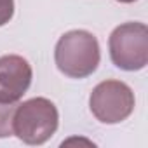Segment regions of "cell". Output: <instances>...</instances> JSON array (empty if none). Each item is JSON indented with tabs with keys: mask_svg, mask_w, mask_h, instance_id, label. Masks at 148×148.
Listing matches in <instances>:
<instances>
[{
	"mask_svg": "<svg viewBox=\"0 0 148 148\" xmlns=\"http://www.w3.org/2000/svg\"><path fill=\"white\" fill-rule=\"evenodd\" d=\"M98 38L86 30L66 32L56 44L54 61L61 73L70 79H86L99 64Z\"/></svg>",
	"mask_w": 148,
	"mask_h": 148,
	"instance_id": "6da1fadb",
	"label": "cell"
},
{
	"mask_svg": "<svg viewBox=\"0 0 148 148\" xmlns=\"http://www.w3.org/2000/svg\"><path fill=\"white\" fill-rule=\"evenodd\" d=\"M59 124V113L47 98H32L16 106L12 129L26 145H42L52 138Z\"/></svg>",
	"mask_w": 148,
	"mask_h": 148,
	"instance_id": "7a4b0ae2",
	"label": "cell"
},
{
	"mask_svg": "<svg viewBox=\"0 0 148 148\" xmlns=\"http://www.w3.org/2000/svg\"><path fill=\"white\" fill-rule=\"evenodd\" d=\"M113 64L125 71L143 70L148 63V28L145 23H124L108 40Z\"/></svg>",
	"mask_w": 148,
	"mask_h": 148,
	"instance_id": "3957f363",
	"label": "cell"
},
{
	"mask_svg": "<svg viewBox=\"0 0 148 148\" xmlns=\"http://www.w3.org/2000/svg\"><path fill=\"white\" fill-rule=\"evenodd\" d=\"M134 92L120 80L99 82L89 98V108L92 115L103 124L124 122L134 112Z\"/></svg>",
	"mask_w": 148,
	"mask_h": 148,
	"instance_id": "277c9868",
	"label": "cell"
},
{
	"mask_svg": "<svg viewBox=\"0 0 148 148\" xmlns=\"http://www.w3.org/2000/svg\"><path fill=\"white\" fill-rule=\"evenodd\" d=\"M32 66L23 56H2L0 58V101L18 103L32 86Z\"/></svg>",
	"mask_w": 148,
	"mask_h": 148,
	"instance_id": "5b68a950",
	"label": "cell"
},
{
	"mask_svg": "<svg viewBox=\"0 0 148 148\" xmlns=\"http://www.w3.org/2000/svg\"><path fill=\"white\" fill-rule=\"evenodd\" d=\"M16 103H2L0 101V138H9L14 134L12 119L16 112Z\"/></svg>",
	"mask_w": 148,
	"mask_h": 148,
	"instance_id": "8992f818",
	"label": "cell"
},
{
	"mask_svg": "<svg viewBox=\"0 0 148 148\" xmlns=\"http://www.w3.org/2000/svg\"><path fill=\"white\" fill-rule=\"evenodd\" d=\"M14 16V0H0V26L7 25Z\"/></svg>",
	"mask_w": 148,
	"mask_h": 148,
	"instance_id": "52a82bcc",
	"label": "cell"
},
{
	"mask_svg": "<svg viewBox=\"0 0 148 148\" xmlns=\"http://www.w3.org/2000/svg\"><path fill=\"white\" fill-rule=\"evenodd\" d=\"M117 2H122V4H132V2H136V0H117Z\"/></svg>",
	"mask_w": 148,
	"mask_h": 148,
	"instance_id": "ba28073f",
	"label": "cell"
}]
</instances>
